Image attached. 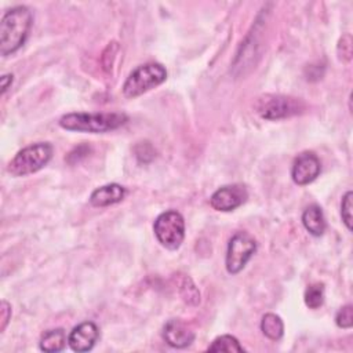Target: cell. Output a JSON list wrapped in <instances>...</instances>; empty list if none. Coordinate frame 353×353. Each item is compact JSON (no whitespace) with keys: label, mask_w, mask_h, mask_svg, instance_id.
Instances as JSON below:
<instances>
[{"label":"cell","mask_w":353,"mask_h":353,"mask_svg":"<svg viewBox=\"0 0 353 353\" xmlns=\"http://www.w3.org/2000/svg\"><path fill=\"white\" fill-rule=\"evenodd\" d=\"M163 338L170 346L182 349L194 341V332L181 320L171 319L163 327Z\"/></svg>","instance_id":"obj_11"},{"label":"cell","mask_w":353,"mask_h":353,"mask_svg":"<svg viewBox=\"0 0 353 353\" xmlns=\"http://www.w3.org/2000/svg\"><path fill=\"white\" fill-rule=\"evenodd\" d=\"M181 291H182V296L186 302L197 305L200 302V292L197 291L196 285L192 283V280L189 277L183 279V283L181 284Z\"/></svg>","instance_id":"obj_18"},{"label":"cell","mask_w":353,"mask_h":353,"mask_svg":"<svg viewBox=\"0 0 353 353\" xmlns=\"http://www.w3.org/2000/svg\"><path fill=\"white\" fill-rule=\"evenodd\" d=\"M52 157L48 142H37L21 149L8 163L7 170L14 176H25L41 170Z\"/></svg>","instance_id":"obj_4"},{"label":"cell","mask_w":353,"mask_h":353,"mask_svg":"<svg viewBox=\"0 0 353 353\" xmlns=\"http://www.w3.org/2000/svg\"><path fill=\"white\" fill-rule=\"evenodd\" d=\"M0 314H1V331H4L10 317H11V307L6 301H1V306H0Z\"/></svg>","instance_id":"obj_21"},{"label":"cell","mask_w":353,"mask_h":353,"mask_svg":"<svg viewBox=\"0 0 353 353\" xmlns=\"http://www.w3.org/2000/svg\"><path fill=\"white\" fill-rule=\"evenodd\" d=\"M261 330L263 335L272 341H279L284 334L283 320L274 313H266L261 321Z\"/></svg>","instance_id":"obj_15"},{"label":"cell","mask_w":353,"mask_h":353,"mask_svg":"<svg viewBox=\"0 0 353 353\" xmlns=\"http://www.w3.org/2000/svg\"><path fill=\"white\" fill-rule=\"evenodd\" d=\"M124 196H125L124 186H121L119 183H108V185L97 188L91 193L90 203L94 207H108V205L121 201L124 199Z\"/></svg>","instance_id":"obj_12"},{"label":"cell","mask_w":353,"mask_h":353,"mask_svg":"<svg viewBox=\"0 0 353 353\" xmlns=\"http://www.w3.org/2000/svg\"><path fill=\"white\" fill-rule=\"evenodd\" d=\"M321 171V164L319 157L313 152L301 153L292 164L291 176L298 185H307L313 182Z\"/></svg>","instance_id":"obj_9"},{"label":"cell","mask_w":353,"mask_h":353,"mask_svg":"<svg viewBox=\"0 0 353 353\" xmlns=\"http://www.w3.org/2000/svg\"><path fill=\"white\" fill-rule=\"evenodd\" d=\"M352 197H353L352 190H347L343 194L341 201V216L349 230H352Z\"/></svg>","instance_id":"obj_20"},{"label":"cell","mask_w":353,"mask_h":353,"mask_svg":"<svg viewBox=\"0 0 353 353\" xmlns=\"http://www.w3.org/2000/svg\"><path fill=\"white\" fill-rule=\"evenodd\" d=\"M66 345V335L62 328L50 330L43 334L40 339V349L43 352H61Z\"/></svg>","instance_id":"obj_14"},{"label":"cell","mask_w":353,"mask_h":353,"mask_svg":"<svg viewBox=\"0 0 353 353\" xmlns=\"http://www.w3.org/2000/svg\"><path fill=\"white\" fill-rule=\"evenodd\" d=\"M302 223L305 229L313 236H321L325 230V218L317 204L309 205L302 214Z\"/></svg>","instance_id":"obj_13"},{"label":"cell","mask_w":353,"mask_h":353,"mask_svg":"<svg viewBox=\"0 0 353 353\" xmlns=\"http://www.w3.org/2000/svg\"><path fill=\"white\" fill-rule=\"evenodd\" d=\"M248 197L247 189L243 185H226L219 188L210 197V204L216 211L229 212L240 207Z\"/></svg>","instance_id":"obj_8"},{"label":"cell","mask_w":353,"mask_h":353,"mask_svg":"<svg viewBox=\"0 0 353 353\" xmlns=\"http://www.w3.org/2000/svg\"><path fill=\"white\" fill-rule=\"evenodd\" d=\"M98 338L99 330L97 324L92 321H84L70 331L68 336V343L74 352H88L94 347Z\"/></svg>","instance_id":"obj_10"},{"label":"cell","mask_w":353,"mask_h":353,"mask_svg":"<svg viewBox=\"0 0 353 353\" xmlns=\"http://www.w3.org/2000/svg\"><path fill=\"white\" fill-rule=\"evenodd\" d=\"M208 352H244V347L232 335H221L212 341Z\"/></svg>","instance_id":"obj_16"},{"label":"cell","mask_w":353,"mask_h":353,"mask_svg":"<svg viewBox=\"0 0 353 353\" xmlns=\"http://www.w3.org/2000/svg\"><path fill=\"white\" fill-rule=\"evenodd\" d=\"M153 230L159 243L167 250L174 251L181 247L185 237L183 216L175 210L161 212L153 223Z\"/></svg>","instance_id":"obj_6"},{"label":"cell","mask_w":353,"mask_h":353,"mask_svg":"<svg viewBox=\"0 0 353 353\" xmlns=\"http://www.w3.org/2000/svg\"><path fill=\"white\" fill-rule=\"evenodd\" d=\"M256 250V241L247 232H237L232 236L226 251V270L236 274L244 269L250 258Z\"/></svg>","instance_id":"obj_7"},{"label":"cell","mask_w":353,"mask_h":353,"mask_svg":"<svg viewBox=\"0 0 353 353\" xmlns=\"http://www.w3.org/2000/svg\"><path fill=\"white\" fill-rule=\"evenodd\" d=\"M128 121V116L120 112L102 113H66L59 119V125L68 131L77 132H106L117 130Z\"/></svg>","instance_id":"obj_2"},{"label":"cell","mask_w":353,"mask_h":353,"mask_svg":"<svg viewBox=\"0 0 353 353\" xmlns=\"http://www.w3.org/2000/svg\"><path fill=\"white\" fill-rule=\"evenodd\" d=\"M167 79V70L161 63L148 62L135 68L123 84L125 98H137L143 92L160 85Z\"/></svg>","instance_id":"obj_3"},{"label":"cell","mask_w":353,"mask_h":353,"mask_svg":"<svg viewBox=\"0 0 353 353\" xmlns=\"http://www.w3.org/2000/svg\"><path fill=\"white\" fill-rule=\"evenodd\" d=\"M335 323L339 328H352L353 325V307L350 303L342 306L335 314Z\"/></svg>","instance_id":"obj_19"},{"label":"cell","mask_w":353,"mask_h":353,"mask_svg":"<svg viewBox=\"0 0 353 353\" xmlns=\"http://www.w3.org/2000/svg\"><path fill=\"white\" fill-rule=\"evenodd\" d=\"M32 22V12L25 6H15L4 12L0 22V54L3 57L14 54L23 46Z\"/></svg>","instance_id":"obj_1"},{"label":"cell","mask_w":353,"mask_h":353,"mask_svg":"<svg viewBox=\"0 0 353 353\" xmlns=\"http://www.w3.org/2000/svg\"><path fill=\"white\" fill-rule=\"evenodd\" d=\"M305 103L299 98H292L287 95L266 94L258 98L255 109L262 119L266 120H280L291 116L303 113Z\"/></svg>","instance_id":"obj_5"},{"label":"cell","mask_w":353,"mask_h":353,"mask_svg":"<svg viewBox=\"0 0 353 353\" xmlns=\"http://www.w3.org/2000/svg\"><path fill=\"white\" fill-rule=\"evenodd\" d=\"M0 81H1V92L4 94V92L7 91V88H8V87L11 85V83H12V74H4V76H1Z\"/></svg>","instance_id":"obj_22"},{"label":"cell","mask_w":353,"mask_h":353,"mask_svg":"<svg viewBox=\"0 0 353 353\" xmlns=\"http://www.w3.org/2000/svg\"><path fill=\"white\" fill-rule=\"evenodd\" d=\"M305 303L309 309H319L324 302V284L314 283L305 290Z\"/></svg>","instance_id":"obj_17"}]
</instances>
